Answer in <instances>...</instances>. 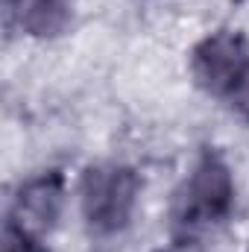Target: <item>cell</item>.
<instances>
[{
    "mask_svg": "<svg viewBox=\"0 0 249 252\" xmlns=\"http://www.w3.org/2000/svg\"><path fill=\"white\" fill-rule=\"evenodd\" d=\"M141 179L129 164L103 161L85 167L79 179V211L91 232L115 235L124 232L135 214Z\"/></svg>",
    "mask_w": 249,
    "mask_h": 252,
    "instance_id": "cell-1",
    "label": "cell"
},
{
    "mask_svg": "<svg viewBox=\"0 0 249 252\" xmlns=\"http://www.w3.org/2000/svg\"><path fill=\"white\" fill-rule=\"evenodd\" d=\"M235 208L232 167L217 150H205L190 167L185 185L176 196V217L185 226L223 223Z\"/></svg>",
    "mask_w": 249,
    "mask_h": 252,
    "instance_id": "cell-2",
    "label": "cell"
},
{
    "mask_svg": "<svg viewBox=\"0 0 249 252\" xmlns=\"http://www.w3.org/2000/svg\"><path fill=\"white\" fill-rule=\"evenodd\" d=\"M249 70V41L238 30L208 32L190 50V76L196 88L229 100Z\"/></svg>",
    "mask_w": 249,
    "mask_h": 252,
    "instance_id": "cell-3",
    "label": "cell"
},
{
    "mask_svg": "<svg viewBox=\"0 0 249 252\" xmlns=\"http://www.w3.org/2000/svg\"><path fill=\"white\" fill-rule=\"evenodd\" d=\"M62 208H64V176L59 170H44V173L21 182V188L15 190L6 226L27 235V238H35V241L47 244V238L59 226Z\"/></svg>",
    "mask_w": 249,
    "mask_h": 252,
    "instance_id": "cell-4",
    "label": "cell"
},
{
    "mask_svg": "<svg viewBox=\"0 0 249 252\" xmlns=\"http://www.w3.org/2000/svg\"><path fill=\"white\" fill-rule=\"evenodd\" d=\"M6 15L27 35H59L70 21V0H6Z\"/></svg>",
    "mask_w": 249,
    "mask_h": 252,
    "instance_id": "cell-5",
    "label": "cell"
},
{
    "mask_svg": "<svg viewBox=\"0 0 249 252\" xmlns=\"http://www.w3.org/2000/svg\"><path fill=\"white\" fill-rule=\"evenodd\" d=\"M3 252H47V247L35 238H27L15 229H3Z\"/></svg>",
    "mask_w": 249,
    "mask_h": 252,
    "instance_id": "cell-6",
    "label": "cell"
},
{
    "mask_svg": "<svg viewBox=\"0 0 249 252\" xmlns=\"http://www.w3.org/2000/svg\"><path fill=\"white\" fill-rule=\"evenodd\" d=\"M229 106H232V112H238L244 121H249V70H247V76L241 79V85L232 91Z\"/></svg>",
    "mask_w": 249,
    "mask_h": 252,
    "instance_id": "cell-7",
    "label": "cell"
},
{
    "mask_svg": "<svg viewBox=\"0 0 249 252\" xmlns=\"http://www.w3.org/2000/svg\"><path fill=\"white\" fill-rule=\"evenodd\" d=\"M158 252H205V247L196 238H190V235H179V238H173L167 247H161Z\"/></svg>",
    "mask_w": 249,
    "mask_h": 252,
    "instance_id": "cell-8",
    "label": "cell"
},
{
    "mask_svg": "<svg viewBox=\"0 0 249 252\" xmlns=\"http://www.w3.org/2000/svg\"><path fill=\"white\" fill-rule=\"evenodd\" d=\"M247 252H249V247H247Z\"/></svg>",
    "mask_w": 249,
    "mask_h": 252,
    "instance_id": "cell-9",
    "label": "cell"
}]
</instances>
